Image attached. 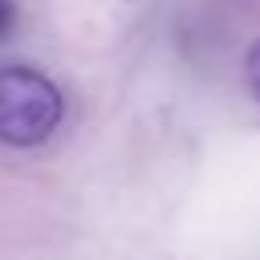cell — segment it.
Here are the masks:
<instances>
[{
  "mask_svg": "<svg viewBox=\"0 0 260 260\" xmlns=\"http://www.w3.org/2000/svg\"><path fill=\"white\" fill-rule=\"evenodd\" d=\"M65 118V98L32 65L0 69V142L4 146H41Z\"/></svg>",
  "mask_w": 260,
  "mask_h": 260,
  "instance_id": "1",
  "label": "cell"
},
{
  "mask_svg": "<svg viewBox=\"0 0 260 260\" xmlns=\"http://www.w3.org/2000/svg\"><path fill=\"white\" fill-rule=\"evenodd\" d=\"M20 28V0H0V45L12 41Z\"/></svg>",
  "mask_w": 260,
  "mask_h": 260,
  "instance_id": "2",
  "label": "cell"
},
{
  "mask_svg": "<svg viewBox=\"0 0 260 260\" xmlns=\"http://www.w3.org/2000/svg\"><path fill=\"white\" fill-rule=\"evenodd\" d=\"M244 69H248V85H252V93L260 98V45L248 49V65H244Z\"/></svg>",
  "mask_w": 260,
  "mask_h": 260,
  "instance_id": "3",
  "label": "cell"
}]
</instances>
